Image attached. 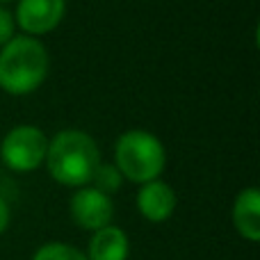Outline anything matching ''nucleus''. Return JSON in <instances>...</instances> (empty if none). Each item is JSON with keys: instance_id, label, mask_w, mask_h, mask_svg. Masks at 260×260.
I'll use <instances>...</instances> for the list:
<instances>
[{"instance_id": "nucleus-2", "label": "nucleus", "mask_w": 260, "mask_h": 260, "mask_svg": "<svg viewBox=\"0 0 260 260\" xmlns=\"http://www.w3.org/2000/svg\"><path fill=\"white\" fill-rule=\"evenodd\" d=\"M48 73V53L32 37H16L0 53V87L9 94H30Z\"/></svg>"}, {"instance_id": "nucleus-7", "label": "nucleus", "mask_w": 260, "mask_h": 260, "mask_svg": "<svg viewBox=\"0 0 260 260\" xmlns=\"http://www.w3.org/2000/svg\"><path fill=\"white\" fill-rule=\"evenodd\" d=\"M137 208L148 221H165L176 208V194L162 180H151V183H144V187L139 189Z\"/></svg>"}, {"instance_id": "nucleus-4", "label": "nucleus", "mask_w": 260, "mask_h": 260, "mask_svg": "<svg viewBox=\"0 0 260 260\" xmlns=\"http://www.w3.org/2000/svg\"><path fill=\"white\" fill-rule=\"evenodd\" d=\"M48 142L35 126H18L5 137L3 160L14 171H32L46 160Z\"/></svg>"}, {"instance_id": "nucleus-8", "label": "nucleus", "mask_w": 260, "mask_h": 260, "mask_svg": "<svg viewBox=\"0 0 260 260\" xmlns=\"http://www.w3.org/2000/svg\"><path fill=\"white\" fill-rule=\"evenodd\" d=\"M233 221L238 233L249 242L260 240V192L256 187L242 189L233 208Z\"/></svg>"}, {"instance_id": "nucleus-12", "label": "nucleus", "mask_w": 260, "mask_h": 260, "mask_svg": "<svg viewBox=\"0 0 260 260\" xmlns=\"http://www.w3.org/2000/svg\"><path fill=\"white\" fill-rule=\"evenodd\" d=\"M14 35V18L5 7H0V44H7Z\"/></svg>"}, {"instance_id": "nucleus-11", "label": "nucleus", "mask_w": 260, "mask_h": 260, "mask_svg": "<svg viewBox=\"0 0 260 260\" xmlns=\"http://www.w3.org/2000/svg\"><path fill=\"white\" fill-rule=\"evenodd\" d=\"M91 180L96 183L94 189H99V192H103V194H110V192H114V189H119V185H121V174H119V169H114V167L99 165V169H96Z\"/></svg>"}, {"instance_id": "nucleus-9", "label": "nucleus", "mask_w": 260, "mask_h": 260, "mask_svg": "<svg viewBox=\"0 0 260 260\" xmlns=\"http://www.w3.org/2000/svg\"><path fill=\"white\" fill-rule=\"evenodd\" d=\"M128 238L117 226H105L96 231L89 240L87 260H126L128 258Z\"/></svg>"}, {"instance_id": "nucleus-3", "label": "nucleus", "mask_w": 260, "mask_h": 260, "mask_svg": "<svg viewBox=\"0 0 260 260\" xmlns=\"http://www.w3.org/2000/svg\"><path fill=\"white\" fill-rule=\"evenodd\" d=\"M119 174L133 183H151L165 169V146L146 130H130L117 142Z\"/></svg>"}, {"instance_id": "nucleus-10", "label": "nucleus", "mask_w": 260, "mask_h": 260, "mask_svg": "<svg viewBox=\"0 0 260 260\" xmlns=\"http://www.w3.org/2000/svg\"><path fill=\"white\" fill-rule=\"evenodd\" d=\"M32 260H87V256L82 251H78L76 247H71V244L50 242L44 244Z\"/></svg>"}, {"instance_id": "nucleus-13", "label": "nucleus", "mask_w": 260, "mask_h": 260, "mask_svg": "<svg viewBox=\"0 0 260 260\" xmlns=\"http://www.w3.org/2000/svg\"><path fill=\"white\" fill-rule=\"evenodd\" d=\"M7 226H9V206L5 203V199H0V233H5Z\"/></svg>"}, {"instance_id": "nucleus-5", "label": "nucleus", "mask_w": 260, "mask_h": 260, "mask_svg": "<svg viewBox=\"0 0 260 260\" xmlns=\"http://www.w3.org/2000/svg\"><path fill=\"white\" fill-rule=\"evenodd\" d=\"M114 215V206L108 194L94 187H85L71 199V217L78 226L87 231H101L110 226Z\"/></svg>"}, {"instance_id": "nucleus-1", "label": "nucleus", "mask_w": 260, "mask_h": 260, "mask_svg": "<svg viewBox=\"0 0 260 260\" xmlns=\"http://www.w3.org/2000/svg\"><path fill=\"white\" fill-rule=\"evenodd\" d=\"M99 160L101 157L96 142L80 130L57 133L46 151L50 176L69 187H80V185L89 183L101 165Z\"/></svg>"}, {"instance_id": "nucleus-6", "label": "nucleus", "mask_w": 260, "mask_h": 260, "mask_svg": "<svg viewBox=\"0 0 260 260\" xmlns=\"http://www.w3.org/2000/svg\"><path fill=\"white\" fill-rule=\"evenodd\" d=\"M64 16V0H21L16 21L30 35L50 32Z\"/></svg>"}]
</instances>
